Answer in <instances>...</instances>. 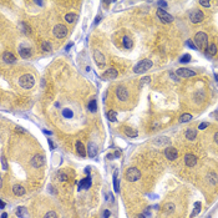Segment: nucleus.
<instances>
[{"instance_id": "1", "label": "nucleus", "mask_w": 218, "mask_h": 218, "mask_svg": "<svg viewBox=\"0 0 218 218\" xmlns=\"http://www.w3.org/2000/svg\"><path fill=\"white\" fill-rule=\"evenodd\" d=\"M194 46L198 47V49H206L207 45H208V36L206 32H197L196 35H194Z\"/></svg>"}, {"instance_id": "2", "label": "nucleus", "mask_w": 218, "mask_h": 218, "mask_svg": "<svg viewBox=\"0 0 218 218\" xmlns=\"http://www.w3.org/2000/svg\"><path fill=\"white\" fill-rule=\"evenodd\" d=\"M19 85H20L22 89L25 90H29V89H32V86L35 85V79L34 76L30 74H25L19 79Z\"/></svg>"}, {"instance_id": "3", "label": "nucleus", "mask_w": 218, "mask_h": 218, "mask_svg": "<svg viewBox=\"0 0 218 218\" xmlns=\"http://www.w3.org/2000/svg\"><path fill=\"white\" fill-rule=\"evenodd\" d=\"M151 67H152V61L150 60V59H145V60H141L135 67H133V71H135L136 74H144L148 69H151Z\"/></svg>"}, {"instance_id": "4", "label": "nucleus", "mask_w": 218, "mask_h": 218, "mask_svg": "<svg viewBox=\"0 0 218 218\" xmlns=\"http://www.w3.org/2000/svg\"><path fill=\"white\" fill-rule=\"evenodd\" d=\"M141 177V172H140L136 167H131L126 171V180L128 182H136Z\"/></svg>"}, {"instance_id": "5", "label": "nucleus", "mask_w": 218, "mask_h": 218, "mask_svg": "<svg viewBox=\"0 0 218 218\" xmlns=\"http://www.w3.org/2000/svg\"><path fill=\"white\" fill-rule=\"evenodd\" d=\"M204 19V14L198 9H194L190 13V20L193 22V24H198V22H202Z\"/></svg>"}, {"instance_id": "6", "label": "nucleus", "mask_w": 218, "mask_h": 218, "mask_svg": "<svg viewBox=\"0 0 218 218\" xmlns=\"http://www.w3.org/2000/svg\"><path fill=\"white\" fill-rule=\"evenodd\" d=\"M53 32H54V36L55 38L63 39V38H65L67 35V28L65 26V25H63V24H59V25H56V26L54 28Z\"/></svg>"}, {"instance_id": "7", "label": "nucleus", "mask_w": 218, "mask_h": 218, "mask_svg": "<svg viewBox=\"0 0 218 218\" xmlns=\"http://www.w3.org/2000/svg\"><path fill=\"white\" fill-rule=\"evenodd\" d=\"M157 16L162 22H165V24H168V22L173 21V16L170 15L167 11H165L163 9H158L157 10Z\"/></svg>"}, {"instance_id": "8", "label": "nucleus", "mask_w": 218, "mask_h": 218, "mask_svg": "<svg viewBox=\"0 0 218 218\" xmlns=\"http://www.w3.org/2000/svg\"><path fill=\"white\" fill-rule=\"evenodd\" d=\"M116 96L120 101H126L128 99V90L125 86H117L116 87Z\"/></svg>"}, {"instance_id": "9", "label": "nucleus", "mask_w": 218, "mask_h": 218, "mask_svg": "<svg viewBox=\"0 0 218 218\" xmlns=\"http://www.w3.org/2000/svg\"><path fill=\"white\" fill-rule=\"evenodd\" d=\"M31 166L34 168H40V167H43V166L45 165V157L43 155H35L34 157L31 158Z\"/></svg>"}, {"instance_id": "10", "label": "nucleus", "mask_w": 218, "mask_h": 218, "mask_svg": "<svg viewBox=\"0 0 218 218\" xmlns=\"http://www.w3.org/2000/svg\"><path fill=\"white\" fill-rule=\"evenodd\" d=\"M94 59H95L96 64L99 65V67H105V65H106V59H105V56L102 55L101 51H99V50H95V51H94Z\"/></svg>"}, {"instance_id": "11", "label": "nucleus", "mask_w": 218, "mask_h": 218, "mask_svg": "<svg viewBox=\"0 0 218 218\" xmlns=\"http://www.w3.org/2000/svg\"><path fill=\"white\" fill-rule=\"evenodd\" d=\"M176 74H177V76H180V77H192V76H196V72H194L193 70L186 69V67H182V69H177Z\"/></svg>"}, {"instance_id": "12", "label": "nucleus", "mask_w": 218, "mask_h": 218, "mask_svg": "<svg viewBox=\"0 0 218 218\" xmlns=\"http://www.w3.org/2000/svg\"><path fill=\"white\" fill-rule=\"evenodd\" d=\"M165 156L168 158L170 161H175L178 156V151L175 147H167L165 150Z\"/></svg>"}, {"instance_id": "13", "label": "nucleus", "mask_w": 218, "mask_h": 218, "mask_svg": "<svg viewBox=\"0 0 218 218\" xmlns=\"http://www.w3.org/2000/svg\"><path fill=\"white\" fill-rule=\"evenodd\" d=\"M184 163H186V166H188V167H194V166L197 165V157L192 153H188V155H186V157H184Z\"/></svg>"}, {"instance_id": "14", "label": "nucleus", "mask_w": 218, "mask_h": 218, "mask_svg": "<svg viewBox=\"0 0 218 218\" xmlns=\"http://www.w3.org/2000/svg\"><path fill=\"white\" fill-rule=\"evenodd\" d=\"M3 60H4L6 64H14V63H16V57L14 56V54L10 53V51H5V53L3 54Z\"/></svg>"}, {"instance_id": "15", "label": "nucleus", "mask_w": 218, "mask_h": 218, "mask_svg": "<svg viewBox=\"0 0 218 218\" xmlns=\"http://www.w3.org/2000/svg\"><path fill=\"white\" fill-rule=\"evenodd\" d=\"M87 153H89V157H91V158L96 157V155H97V146L94 144V142H90L89 146H87Z\"/></svg>"}, {"instance_id": "16", "label": "nucleus", "mask_w": 218, "mask_h": 218, "mask_svg": "<svg viewBox=\"0 0 218 218\" xmlns=\"http://www.w3.org/2000/svg\"><path fill=\"white\" fill-rule=\"evenodd\" d=\"M119 72L116 71V69H113V67H110L109 70H106L105 72H103V77L105 79H116Z\"/></svg>"}, {"instance_id": "17", "label": "nucleus", "mask_w": 218, "mask_h": 218, "mask_svg": "<svg viewBox=\"0 0 218 218\" xmlns=\"http://www.w3.org/2000/svg\"><path fill=\"white\" fill-rule=\"evenodd\" d=\"M90 187H91V178H90V176H89V177H86V178H84V180H81L79 182V191L85 190V188H90Z\"/></svg>"}, {"instance_id": "18", "label": "nucleus", "mask_w": 218, "mask_h": 218, "mask_svg": "<svg viewBox=\"0 0 218 218\" xmlns=\"http://www.w3.org/2000/svg\"><path fill=\"white\" fill-rule=\"evenodd\" d=\"M19 55H20L22 59H28V57L31 56V50L29 47L21 46V47H19Z\"/></svg>"}, {"instance_id": "19", "label": "nucleus", "mask_w": 218, "mask_h": 218, "mask_svg": "<svg viewBox=\"0 0 218 218\" xmlns=\"http://www.w3.org/2000/svg\"><path fill=\"white\" fill-rule=\"evenodd\" d=\"M13 192H14L15 196H24L25 194V188L20 186V184H15L14 187H13Z\"/></svg>"}, {"instance_id": "20", "label": "nucleus", "mask_w": 218, "mask_h": 218, "mask_svg": "<svg viewBox=\"0 0 218 218\" xmlns=\"http://www.w3.org/2000/svg\"><path fill=\"white\" fill-rule=\"evenodd\" d=\"M16 216H18L19 218H28L29 213H28L26 208L25 207H19L18 209H16Z\"/></svg>"}, {"instance_id": "21", "label": "nucleus", "mask_w": 218, "mask_h": 218, "mask_svg": "<svg viewBox=\"0 0 218 218\" xmlns=\"http://www.w3.org/2000/svg\"><path fill=\"white\" fill-rule=\"evenodd\" d=\"M207 178H208V181L211 182V184H213V186H216L218 183V175L214 173V172H209L207 176Z\"/></svg>"}, {"instance_id": "22", "label": "nucleus", "mask_w": 218, "mask_h": 218, "mask_svg": "<svg viewBox=\"0 0 218 218\" xmlns=\"http://www.w3.org/2000/svg\"><path fill=\"white\" fill-rule=\"evenodd\" d=\"M76 151H77V153H79L81 157H85V156H86L85 147H84V145L81 144L80 141H77V142H76Z\"/></svg>"}, {"instance_id": "23", "label": "nucleus", "mask_w": 218, "mask_h": 218, "mask_svg": "<svg viewBox=\"0 0 218 218\" xmlns=\"http://www.w3.org/2000/svg\"><path fill=\"white\" fill-rule=\"evenodd\" d=\"M196 136H197V130H194V128H188L187 131H186V137L190 140V141H193V140L196 138Z\"/></svg>"}, {"instance_id": "24", "label": "nucleus", "mask_w": 218, "mask_h": 218, "mask_svg": "<svg viewBox=\"0 0 218 218\" xmlns=\"http://www.w3.org/2000/svg\"><path fill=\"white\" fill-rule=\"evenodd\" d=\"M122 44H123V46H125V49H131V47L133 46L132 39L128 38V36H125V38L122 39Z\"/></svg>"}, {"instance_id": "25", "label": "nucleus", "mask_w": 218, "mask_h": 218, "mask_svg": "<svg viewBox=\"0 0 218 218\" xmlns=\"http://www.w3.org/2000/svg\"><path fill=\"white\" fill-rule=\"evenodd\" d=\"M76 18H77V15L75 14V13H69V14L65 15V21L71 24V22H74L75 20H76Z\"/></svg>"}, {"instance_id": "26", "label": "nucleus", "mask_w": 218, "mask_h": 218, "mask_svg": "<svg viewBox=\"0 0 218 218\" xmlns=\"http://www.w3.org/2000/svg\"><path fill=\"white\" fill-rule=\"evenodd\" d=\"M125 133L128 136V137H136V136L138 135V132L136 131V130L130 128V127H126V128H125Z\"/></svg>"}, {"instance_id": "27", "label": "nucleus", "mask_w": 218, "mask_h": 218, "mask_svg": "<svg viewBox=\"0 0 218 218\" xmlns=\"http://www.w3.org/2000/svg\"><path fill=\"white\" fill-rule=\"evenodd\" d=\"M208 55H211V56H214V55L217 54V46L214 44H211L209 47H208Z\"/></svg>"}, {"instance_id": "28", "label": "nucleus", "mask_w": 218, "mask_h": 218, "mask_svg": "<svg viewBox=\"0 0 218 218\" xmlns=\"http://www.w3.org/2000/svg\"><path fill=\"white\" fill-rule=\"evenodd\" d=\"M191 119H192V116L190 115V113H183V115L181 116V119H180V122H181V123L188 122V121H190Z\"/></svg>"}, {"instance_id": "29", "label": "nucleus", "mask_w": 218, "mask_h": 218, "mask_svg": "<svg viewBox=\"0 0 218 218\" xmlns=\"http://www.w3.org/2000/svg\"><path fill=\"white\" fill-rule=\"evenodd\" d=\"M113 187H115L116 192H119L120 184H119V180H117V171H115V173H113Z\"/></svg>"}, {"instance_id": "30", "label": "nucleus", "mask_w": 218, "mask_h": 218, "mask_svg": "<svg viewBox=\"0 0 218 218\" xmlns=\"http://www.w3.org/2000/svg\"><path fill=\"white\" fill-rule=\"evenodd\" d=\"M107 117H109V120L111 122H115L116 119H117V113L115 111H109L107 112Z\"/></svg>"}, {"instance_id": "31", "label": "nucleus", "mask_w": 218, "mask_h": 218, "mask_svg": "<svg viewBox=\"0 0 218 218\" xmlns=\"http://www.w3.org/2000/svg\"><path fill=\"white\" fill-rule=\"evenodd\" d=\"M63 116L66 117V119H71V117L74 116V113H72V111H71V110H69V109H64V110H63Z\"/></svg>"}, {"instance_id": "32", "label": "nucleus", "mask_w": 218, "mask_h": 218, "mask_svg": "<svg viewBox=\"0 0 218 218\" xmlns=\"http://www.w3.org/2000/svg\"><path fill=\"white\" fill-rule=\"evenodd\" d=\"M96 109H97V106H96V100H91V101L89 102V110H90L91 112H95Z\"/></svg>"}, {"instance_id": "33", "label": "nucleus", "mask_w": 218, "mask_h": 218, "mask_svg": "<svg viewBox=\"0 0 218 218\" xmlns=\"http://www.w3.org/2000/svg\"><path fill=\"white\" fill-rule=\"evenodd\" d=\"M200 211H201V203H200V202H196V203H194V211H193V213H192L191 216L194 217L197 213H200Z\"/></svg>"}, {"instance_id": "34", "label": "nucleus", "mask_w": 218, "mask_h": 218, "mask_svg": "<svg viewBox=\"0 0 218 218\" xmlns=\"http://www.w3.org/2000/svg\"><path fill=\"white\" fill-rule=\"evenodd\" d=\"M41 47H43L44 51H51V45L49 41H44V43L41 44Z\"/></svg>"}, {"instance_id": "35", "label": "nucleus", "mask_w": 218, "mask_h": 218, "mask_svg": "<svg viewBox=\"0 0 218 218\" xmlns=\"http://www.w3.org/2000/svg\"><path fill=\"white\" fill-rule=\"evenodd\" d=\"M44 218H57V214L54 212V211H49V212L45 214Z\"/></svg>"}, {"instance_id": "36", "label": "nucleus", "mask_w": 218, "mask_h": 218, "mask_svg": "<svg viewBox=\"0 0 218 218\" xmlns=\"http://www.w3.org/2000/svg\"><path fill=\"white\" fill-rule=\"evenodd\" d=\"M191 60V55H188V54H186V55H183V56L181 57V63L182 64H184V63H188V61Z\"/></svg>"}, {"instance_id": "37", "label": "nucleus", "mask_w": 218, "mask_h": 218, "mask_svg": "<svg viewBox=\"0 0 218 218\" xmlns=\"http://www.w3.org/2000/svg\"><path fill=\"white\" fill-rule=\"evenodd\" d=\"M150 81H151V80H150V76H146V77H144V79H142L141 80V82H140V86H145L146 85V84H150Z\"/></svg>"}, {"instance_id": "38", "label": "nucleus", "mask_w": 218, "mask_h": 218, "mask_svg": "<svg viewBox=\"0 0 218 218\" xmlns=\"http://www.w3.org/2000/svg\"><path fill=\"white\" fill-rule=\"evenodd\" d=\"M57 177H59V180L60 181H66V178H67V176L63 173V172H59V175H57Z\"/></svg>"}, {"instance_id": "39", "label": "nucleus", "mask_w": 218, "mask_h": 218, "mask_svg": "<svg viewBox=\"0 0 218 218\" xmlns=\"http://www.w3.org/2000/svg\"><path fill=\"white\" fill-rule=\"evenodd\" d=\"M1 166H3V170H6V168H8V165H6L5 157H1Z\"/></svg>"}, {"instance_id": "40", "label": "nucleus", "mask_w": 218, "mask_h": 218, "mask_svg": "<svg viewBox=\"0 0 218 218\" xmlns=\"http://www.w3.org/2000/svg\"><path fill=\"white\" fill-rule=\"evenodd\" d=\"M200 4L202 5V6H204V8H208V6L211 5V3H209V1H204V0H201Z\"/></svg>"}, {"instance_id": "41", "label": "nucleus", "mask_w": 218, "mask_h": 218, "mask_svg": "<svg viewBox=\"0 0 218 218\" xmlns=\"http://www.w3.org/2000/svg\"><path fill=\"white\" fill-rule=\"evenodd\" d=\"M110 216H111V212L109 209L103 211V218H110Z\"/></svg>"}, {"instance_id": "42", "label": "nucleus", "mask_w": 218, "mask_h": 218, "mask_svg": "<svg viewBox=\"0 0 218 218\" xmlns=\"http://www.w3.org/2000/svg\"><path fill=\"white\" fill-rule=\"evenodd\" d=\"M158 6H161V8H167V3L166 1H158Z\"/></svg>"}, {"instance_id": "43", "label": "nucleus", "mask_w": 218, "mask_h": 218, "mask_svg": "<svg viewBox=\"0 0 218 218\" xmlns=\"http://www.w3.org/2000/svg\"><path fill=\"white\" fill-rule=\"evenodd\" d=\"M207 126H208V123H207V122H203V123H201L198 128H200V130H204V128L207 127Z\"/></svg>"}, {"instance_id": "44", "label": "nucleus", "mask_w": 218, "mask_h": 218, "mask_svg": "<svg viewBox=\"0 0 218 218\" xmlns=\"http://www.w3.org/2000/svg\"><path fill=\"white\" fill-rule=\"evenodd\" d=\"M214 142L218 145V132H216L214 133Z\"/></svg>"}, {"instance_id": "45", "label": "nucleus", "mask_w": 218, "mask_h": 218, "mask_svg": "<svg viewBox=\"0 0 218 218\" xmlns=\"http://www.w3.org/2000/svg\"><path fill=\"white\" fill-rule=\"evenodd\" d=\"M187 44L190 45V46H191L192 49H196V46H194V45H193V43H192V41H187Z\"/></svg>"}, {"instance_id": "46", "label": "nucleus", "mask_w": 218, "mask_h": 218, "mask_svg": "<svg viewBox=\"0 0 218 218\" xmlns=\"http://www.w3.org/2000/svg\"><path fill=\"white\" fill-rule=\"evenodd\" d=\"M49 145H50V147H51V150H54V144H53V141H51L50 138H49Z\"/></svg>"}, {"instance_id": "47", "label": "nucleus", "mask_w": 218, "mask_h": 218, "mask_svg": "<svg viewBox=\"0 0 218 218\" xmlns=\"http://www.w3.org/2000/svg\"><path fill=\"white\" fill-rule=\"evenodd\" d=\"M0 207H1V208H4V207H5V203H4V201H0Z\"/></svg>"}, {"instance_id": "48", "label": "nucleus", "mask_w": 218, "mask_h": 218, "mask_svg": "<svg viewBox=\"0 0 218 218\" xmlns=\"http://www.w3.org/2000/svg\"><path fill=\"white\" fill-rule=\"evenodd\" d=\"M1 218H8V213L3 212V214H1Z\"/></svg>"}, {"instance_id": "49", "label": "nucleus", "mask_w": 218, "mask_h": 218, "mask_svg": "<svg viewBox=\"0 0 218 218\" xmlns=\"http://www.w3.org/2000/svg\"><path fill=\"white\" fill-rule=\"evenodd\" d=\"M35 4H38V5H44V3H43V1H35Z\"/></svg>"}, {"instance_id": "50", "label": "nucleus", "mask_w": 218, "mask_h": 218, "mask_svg": "<svg viewBox=\"0 0 218 218\" xmlns=\"http://www.w3.org/2000/svg\"><path fill=\"white\" fill-rule=\"evenodd\" d=\"M90 167H86V170H85V172H86V173H90Z\"/></svg>"}, {"instance_id": "51", "label": "nucleus", "mask_w": 218, "mask_h": 218, "mask_svg": "<svg viewBox=\"0 0 218 218\" xmlns=\"http://www.w3.org/2000/svg\"><path fill=\"white\" fill-rule=\"evenodd\" d=\"M100 20H101V16H97V18H96V22H99Z\"/></svg>"}, {"instance_id": "52", "label": "nucleus", "mask_w": 218, "mask_h": 218, "mask_svg": "<svg viewBox=\"0 0 218 218\" xmlns=\"http://www.w3.org/2000/svg\"><path fill=\"white\" fill-rule=\"evenodd\" d=\"M138 218H145L144 216H138Z\"/></svg>"}]
</instances>
